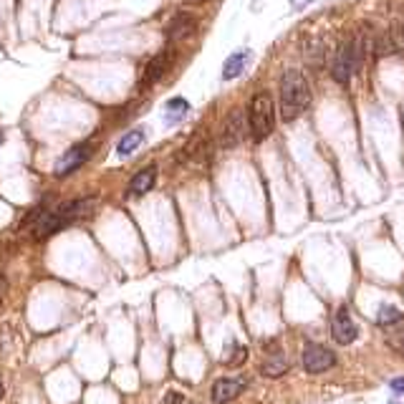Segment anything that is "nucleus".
Wrapping results in <instances>:
<instances>
[{
    "instance_id": "nucleus-19",
    "label": "nucleus",
    "mask_w": 404,
    "mask_h": 404,
    "mask_svg": "<svg viewBox=\"0 0 404 404\" xmlns=\"http://www.w3.org/2000/svg\"><path fill=\"white\" fill-rule=\"evenodd\" d=\"M246 357H248L246 349H243L240 344H235V346H232L230 357H225V361H227V366H240L243 361H246Z\"/></svg>"
},
{
    "instance_id": "nucleus-2",
    "label": "nucleus",
    "mask_w": 404,
    "mask_h": 404,
    "mask_svg": "<svg viewBox=\"0 0 404 404\" xmlns=\"http://www.w3.org/2000/svg\"><path fill=\"white\" fill-rule=\"evenodd\" d=\"M248 132H250L253 142H265L273 134V126H276V104H273L271 93L258 91L250 99L248 106Z\"/></svg>"
},
{
    "instance_id": "nucleus-15",
    "label": "nucleus",
    "mask_w": 404,
    "mask_h": 404,
    "mask_svg": "<svg viewBox=\"0 0 404 404\" xmlns=\"http://www.w3.org/2000/svg\"><path fill=\"white\" fill-rule=\"evenodd\" d=\"M142 142H144V132H142V129H134V132L124 134V137L119 140V144H117V154H119V157H129L134 149H140Z\"/></svg>"
},
{
    "instance_id": "nucleus-20",
    "label": "nucleus",
    "mask_w": 404,
    "mask_h": 404,
    "mask_svg": "<svg viewBox=\"0 0 404 404\" xmlns=\"http://www.w3.org/2000/svg\"><path fill=\"white\" fill-rule=\"evenodd\" d=\"M389 387H391V391H397V394H404V377L391 379Z\"/></svg>"
},
{
    "instance_id": "nucleus-10",
    "label": "nucleus",
    "mask_w": 404,
    "mask_h": 404,
    "mask_svg": "<svg viewBox=\"0 0 404 404\" xmlns=\"http://www.w3.org/2000/svg\"><path fill=\"white\" fill-rule=\"evenodd\" d=\"M195 31H197V20H195V15L177 13L172 20H170V26H167V38H170V40L190 38Z\"/></svg>"
},
{
    "instance_id": "nucleus-22",
    "label": "nucleus",
    "mask_w": 404,
    "mask_h": 404,
    "mask_svg": "<svg viewBox=\"0 0 404 404\" xmlns=\"http://www.w3.org/2000/svg\"><path fill=\"white\" fill-rule=\"evenodd\" d=\"M391 346H394V352L402 354V357H404V334H402L399 338H394V341H391Z\"/></svg>"
},
{
    "instance_id": "nucleus-23",
    "label": "nucleus",
    "mask_w": 404,
    "mask_h": 404,
    "mask_svg": "<svg viewBox=\"0 0 404 404\" xmlns=\"http://www.w3.org/2000/svg\"><path fill=\"white\" fill-rule=\"evenodd\" d=\"M6 288H8V280H6V276L0 273V301H3V296H6Z\"/></svg>"
},
{
    "instance_id": "nucleus-25",
    "label": "nucleus",
    "mask_w": 404,
    "mask_h": 404,
    "mask_svg": "<svg viewBox=\"0 0 404 404\" xmlns=\"http://www.w3.org/2000/svg\"><path fill=\"white\" fill-rule=\"evenodd\" d=\"M3 391H6V389H3V382H0V397H3Z\"/></svg>"
},
{
    "instance_id": "nucleus-12",
    "label": "nucleus",
    "mask_w": 404,
    "mask_h": 404,
    "mask_svg": "<svg viewBox=\"0 0 404 404\" xmlns=\"http://www.w3.org/2000/svg\"><path fill=\"white\" fill-rule=\"evenodd\" d=\"M154 182H157V167L149 165V167H144V170H140V172L132 177V182H129V195L142 197V195H147L149 190H152Z\"/></svg>"
},
{
    "instance_id": "nucleus-3",
    "label": "nucleus",
    "mask_w": 404,
    "mask_h": 404,
    "mask_svg": "<svg viewBox=\"0 0 404 404\" xmlns=\"http://www.w3.org/2000/svg\"><path fill=\"white\" fill-rule=\"evenodd\" d=\"M301 361H304V369L308 371V374H324V371L336 366V354L321 344H308Z\"/></svg>"
},
{
    "instance_id": "nucleus-21",
    "label": "nucleus",
    "mask_w": 404,
    "mask_h": 404,
    "mask_svg": "<svg viewBox=\"0 0 404 404\" xmlns=\"http://www.w3.org/2000/svg\"><path fill=\"white\" fill-rule=\"evenodd\" d=\"M165 404H185V397L182 394H167Z\"/></svg>"
},
{
    "instance_id": "nucleus-5",
    "label": "nucleus",
    "mask_w": 404,
    "mask_h": 404,
    "mask_svg": "<svg viewBox=\"0 0 404 404\" xmlns=\"http://www.w3.org/2000/svg\"><path fill=\"white\" fill-rule=\"evenodd\" d=\"M91 149L93 147L91 144H76V147H71L63 157L56 162V167H53V174L56 177H68L71 172H76L84 162H87L89 157H91Z\"/></svg>"
},
{
    "instance_id": "nucleus-16",
    "label": "nucleus",
    "mask_w": 404,
    "mask_h": 404,
    "mask_svg": "<svg viewBox=\"0 0 404 404\" xmlns=\"http://www.w3.org/2000/svg\"><path fill=\"white\" fill-rule=\"evenodd\" d=\"M402 321H404V313L399 311L397 306L384 304L382 308H379V313H377V324L384 326V329H389V326H399Z\"/></svg>"
},
{
    "instance_id": "nucleus-6",
    "label": "nucleus",
    "mask_w": 404,
    "mask_h": 404,
    "mask_svg": "<svg viewBox=\"0 0 404 404\" xmlns=\"http://www.w3.org/2000/svg\"><path fill=\"white\" fill-rule=\"evenodd\" d=\"M331 336H334V341H336V344H341V346H349L354 338L359 336L357 324L352 321V316H349V311H346V308H338L336 316H334V321H331Z\"/></svg>"
},
{
    "instance_id": "nucleus-18",
    "label": "nucleus",
    "mask_w": 404,
    "mask_h": 404,
    "mask_svg": "<svg viewBox=\"0 0 404 404\" xmlns=\"http://www.w3.org/2000/svg\"><path fill=\"white\" fill-rule=\"evenodd\" d=\"M187 101L185 99H172V101H167V112H170V121L172 119H179L182 114H187Z\"/></svg>"
},
{
    "instance_id": "nucleus-4",
    "label": "nucleus",
    "mask_w": 404,
    "mask_h": 404,
    "mask_svg": "<svg viewBox=\"0 0 404 404\" xmlns=\"http://www.w3.org/2000/svg\"><path fill=\"white\" fill-rule=\"evenodd\" d=\"M248 132V119L243 112H230V117L225 119V124H223V134H220V147L223 149H232V147H238L240 142H243V137H246Z\"/></svg>"
},
{
    "instance_id": "nucleus-14",
    "label": "nucleus",
    "mask_w": 404,
    "mask_h": 404,
    "mask_svg": "<svg viewBox=\"0 0 404 404\" xmlns=\"http://www.w3.org/2000/svg\"><path fill=\"white\" fill-rule=\"evenodd\" d=\"M207 152H210V142L202 137V134H195L193 140L185 144V157L193 159V162H202V159H207Z\"/></svg>"
},
{
    "instance_id": "nucleus-17",
    "label": "nucleus",
    "mask_w": 404,
    "mask_h": 404,
    "mask_svg": "<svg viewBox=\"0 0 404 404\" xmlns=\"http://www.w3.org/2000/svg\"><path fill=\"white\" fill-rule=\"evenodd\" d=\"M260 371H263V377H271V379H276V377H283L285 371H288V361H285L283 357H273V359H268L263 366H260Z\"/></svg>"
},
{
    "instance_id": "nucleus-7",
    "label": "nucleus",
    "mask_w": 404,
    "mask_h": 404,
    "mask_svg": "<svg viewBox=\"0 0 404 404\" xmlns=\"http://www.w3.org/2000/svg\"><path fill=\"white\" fill-rule=\"evenodd\" d=\"M246 389V382L243 379H235V377H225V379H218L212 384V402L215 404H227L232 402L235 397H240Z\"/></svg>"
},
{
    "instance_id": "nucleus-1",
    "label": "nucleus",
    "mask_w": 404,
    "mask_h": 404,
    "mask_svg": "<svg viewBox=\"0 0 404 404\" xmlns=\"http://www.w3.org/2000/svg\"><path fill=\"white\" fill-rule=\"evenodd\" d=\"M280 119L293 121L299 119L301 114L308 109L311 104V87L301 71L296 68H288V71L280 76Z\"/></svg>"
},
{
    "instance_id": "nucleus-11",
    "label": "nucleus",
    "mask_w": 404,
    "mask_h": 404,
    "mask_svg": "<svg viewBox=\"0 0 404 404\" xmlns=\"http://www.w3.org/2000/svg\"><path fill=\"white\" fill-rule=\"evenodd\" d=\"M301 51H304V59L306 63L311 68H316V71H321L326 63V48H324V40L316 38V36H308V38H304V46H301Z\"/></svg>"
},
{
    "instance_id": "nucleus-24",
    "label": "nucleus",
    "mask_w": 404,
    "mask_h": 404,
    "mask_svg": "<svg viewBox=\"0 0 404 404\" xmlns=\"http://www.w3.org/2000/svg\"><path fill=\"white\" fill-rule=\"evenodd\" d=\"M187 6H202V3H207V0H185Z\"/></svg>"
},
{
    "instance_id": "nucleus-8",
    "label": "nucleus",
    "mask_w": 404,
    "mask_h": 404,
    "mask_svg": "<svg viewBox=\"0 0 404 404\" xmlns=\"http://www.w3.org/2000/svg\"><path fill=\"white\" fill-rule=\"evenodd\" d=\"M93 207H96V200L91 197H81V200H68V202H63V205L56 207V215H59L63 223H73V220L79 218H87V215H91Z\"/></svg>"
},
{
    "instance_id": "nucleus-13",
    "label": "nucleus",
    "mask_w": 404,
    "mask_h": 404,
    "mask_svg": "<svg viewBox=\"0 0 404 404\" xmlns=\"http://www.w3.org/2000/svg\"><path fill=\"white\" fill-rule=\"evenodd\" d=\"M248 61H250V53H248V51H235L230 59L225 61V66H223V79H225V81L238 79L240 73L246 71Z\"/></svg>"
},
{
    "instance_id": "nucleus-9",
    "label": "nucleus",
    "mask_w": 404,
    "mask_h": 404,
    "mask_svg": "<svg viewBox=\"0 0 404 404\" xmlns=\"http://www.w3.org/2000/svg\"><path fill=\"white\" fill-rule=\"evenodd\" d=\"M170 61H172V53L170 51H162L157 53L149 63L144 66V73H142V79H140V87L147 89V87H154L162 76L167 73V68H170Z\"/></svg>"
}]
</instances>
